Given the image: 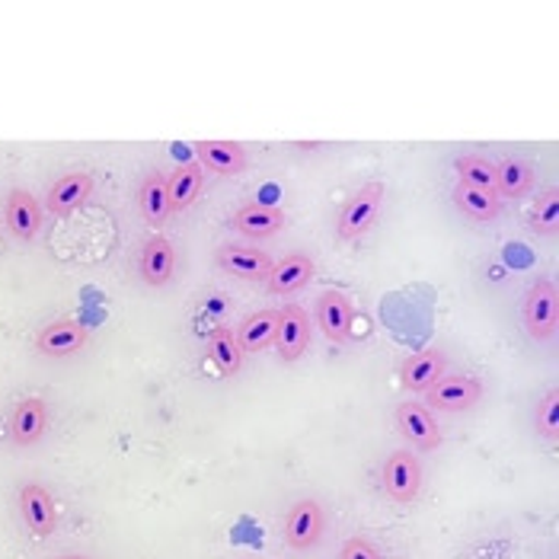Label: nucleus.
<instances>
[{
	"instance_id": "nucleus-1",
	"label": "nucleus",
	"mask_w": 559,
	"mask_h": 559,
	"mask_svg": "<svg viewBox=\"0 0 559 559\" xmlns=\"http://www.w3.org/2000/svg\"><path fill=\"white\" fill-rule=\"evenodd\" d=\"M521 320H524V333L534 343H550L559 330V295L557 285L550 278H537L521 304Z\"/></svg>"
},
{
	"instance_id": "nucleus-2",
	"label": "nucleus",
	"mask_w": 559,
	"mask_h": 559,
	"mask_svg": "<svg viewBox=\"0 0 559 559\" xmlns=\"http://www.w3.org/2000/svg\"><path fill=\"white\" fill-rule=\"evenodd\" d=\"M384 195H388L384 182H368L365 189H358V195H352L345 202L343 212H340V221H336L340 240H358V237H365L374 227L381 209H384Z\"/></svg>"
},
{
	"instance_id": "nucleus-3",
	"label": "nucleus",
	"mask_w": 559,
	"mask_h": 559,
	"mask_svg": "<svg viewBox=\"0 0 559 559\" xmlns=\"http://www.w3.org/2000/svg\"><path fill=\"white\" fill-rule=\"evenodd\" d=\"M384 492H388L390 502L396 506H409L419 499V489H423V467H419V457L409 451V448H396L384 461Z\"/></svg>"
},
{
	"instance_id": "nucleus-4",
	"label": "nucleus",
	"mask_w": 559,
	"mask_h": 559,
	"mask_svg": "<svg viewBox=\"0 0 559 559\" xmlns=\"http://www.w3.org/2000/svg\"><path fill=\"white\" fill-rule=\"evenodd\" d=\"M483 400V384L471 374H444L426 393V406L435 413H467Z\"/></svg>"
},
{
	"instance_id": "nucleus-5",
	"label": "nucleus",
	"mask_w": 559,
	"mask_h": 559,
	"mask_svg": "<svg viewBox=\"0 0 559 559\" xmlns=\"http://www.w3.org/2000/svg\"><path fill=\"white\" fill-rule=\"evenodd\" d=\"M323 524H326V518H323V509L317 499L295 502L288 518H285V544L298 554L313 550L323 537Z\"/></svg>"
},
{
	"instance_id": "nucleus-6",
	"label": "nucleus",
	"mask_w": 559,
	"mask_h": 559,
	"mask_svg": "<svg viewBox=\"0 0 559 559\" xmlns=\"http://www.w3.org/2000/svg\"><path fill=\"white\" fill-rule=\"evenodd\" d=\"M396 429L416 451L441 448V426L426 403H400L396 406Z\"/></svg>"
},
{
	"instance_id": "nucleus-7",
	"label": "nucleus",
	"mask_w": 559,
	"mask_h": 559,
	"mask_svg": "<svg viewBox=\"0 0 559 559\" xmlns=\"http://www.w3.org/2000/svg\"><path fill=\"white\" fill-rule=\"evenodd\" d=\"M217 269L234 275V278H243V282H265L269 272H272V257L262 253L257 243H224L217 247Z\"/></svg>"
},
{
	"instance_id": "nucleus-8",
	"label": "nucleus",
	"mask_w": 559,
	"mask_h": 559,
	"mask_svg": "<svg viewBox=\"0 0 559 559\" xmlns=\"http://www.w3.org/2000/svg\"><path fill=\"white\" fill-rule=\"evenodd\" d=\"M275 352L282 361H298L304 358L307 345H310V320L304 313V307L298 304H288L278 310V326H275Z\"/></svg>"
},
{
	"instance_id": "nucleus-9",
	"label": "nucleus",
	"mask_w": 559,
	"mask_h": 559,
	"mask_svg": "<svg viewBox=\"0 0 559 559\" xmlns=\"http://www.w3.org/2000/svg\"><path fill=\"white\" fill-rule=\"evenodd\" d=\"M3 221H7V230L23 240V243H33L43 230V209L36 202L33 192L26 189H10L7 192V205H3Z\"/></svg>"
},
{
	"instance_id": "nucleus-10",
	"label": "nucleus",
	"mask_w": 559,
	"mask_h": 559,
	"mask_svg": "<svg viewBox=\"0 0 559 559\" xmlns=\"http://www.w3.org/2000/svg\"><path fill=\"white\" fill-rule=\"evenodd\" d=\"M93 192V176L86 170H71L64 176H58L51 186H48V195H45V209L51 215L68 217L74 215Z\"/></svg>"
},
{
	"instance_id": "nucleus-11",
	"label": "nucleus",
	"mask_w": 559,
	"mask_h": 559,
	"mask_svg": "<svg viewBox=\"0 0 559 559\" xmlns=\"http://www.w3.org/2000/svg\"><path fill=\"white\" fill-rule=\"evenodd\" d=\"M317 326L333 345H345L352 340V301L340 288H326L317 298Z\"/></svg>"
},
{
	"instance_id": "nucleus-12",
	"label": "nucleus",
	"mask_w": 559,
	"mask_h": 559,
	"mask_svg": "<svg viewBox=\"0 0 559 559\" xmlns=\"http://www.w3.org/2000/svg\"><path fill=\"white\" fill-rule=\"evenodd\" d=\"M176 272V250L164 234H154L144 240L141 253H138V275L144 285L151 288H164Z\"/></svg>"
},
{
	"instance_id": "nucleus-13",
	"label": "nucleus",
	"mask_w": 559,
	"mask_h": 559,
	"mask_svg": "<svg viewBox=\"0 0 559 559\" xmlns=\"http://www.w3.org/2000/svg\"><path fill=\"white\" fill-rule=\"evenodd\" d=\"M86 343H90V330H86L81 320H71V317L48 323L45 330H39V336H36V348L43 355H48V358L78 355Z\"/></svg>"
},
{
	"instance_id": "nucleus-14",
	"label": "nucleus",
	"mask_w": 559,
	"mask_h": 559,
	"mask_svg": "<svg viewBox=\"0 0 559 559\" xmlns=\"http://www.w3.org/2000/svg\"><path fill=\"white\" fill-rule=\"evenodd\" d=\"M310 278H313V259L307 253H288L278 262H272V272L265 278V292L272 298H288V295L307 288Z\"/></svg>"
},
{
	"instance_id": "nucleus-15",
	"label": "nucleus",
	"mask_w": 559,
	"mask_h": 559,
	"mask_svg": "<svg viewBox=\"0 0 559 559\" xmlns=\"http://www.w3.org/2000/svg\"><path fill=\"white\" fill-rule=\"evenodd\" d=\"M20 515H23L33 537H51L55 527H58L55 499L48 496V489L39 486V483H26L20 489Z\"/></svg>"
},
{
	"instance_id": "nucleus-16",
	"label": "nucleus",
	"mask_w": 559,
	"mask_h": 559,
	"mask_svg": "<svg viewBox=\"0 0 559 559\" xmlns=\"http://www.w3.org/2000/svg\"><path fill=\"white\" fill-rule=\"evenodd\" d=\"M448 355L441 348H426L419 355H409L400 368V384L409 393H429L438 378H444Z\"/></svg>"
},
{
	"instance_id": "nucleus-17",
	"label": "nucleus",
	"mask_w": 559,
	"mask_h": 559,
	"mask_svg": "<svg viewBox=\"0 0 559 559\" xmlns=\"http://www.w3.org/2000/svg\"><path fill=\"white\" fill-rule=\"evenodd\" d=\"M45 426H48V403L43 396H26L10 416V441L16 448H33L43 441Z\"/></svg>"
},
{
	"instance_id": "nucleus-18",
	"label": "nucleus",
	"mask_w": 559,
	"mask_h": 559,
	"mask_svg": "<svg viewBox=\"0 0 559 559\" xmlns=\"http://www.w3.org/2000/svg\"><path fill=\"white\" fill-rule=\"evenodd\" d=\"M285 221L288 215L278 209V205H243L237 215L230 217V227L240 234V237H247V240H269V237H275L282 227H285Z\"/></svg>"
},
{
	"instance_id": "nucleus-19",
	"label": "nucleus",
	"mask_w": 559,
	"mask_h": 559,
	"mask_svg": "<svg viewBox=\"0 0 559 559\" xmlns=\"http://www.w3.org/2000/svg\"><path fill=\"white\" fill-rule=\"evenodd\" d=\"M199 167L217 176H237L247 170V151L237 141H199Z\"/></svg>"
},
{
	"instance_id": "nucleus-20",
	"label": "nucleus",
	"mask_w": 559,
	"mask_h": 559,
	"mask_svg": "<svg viewBox=\"0 0 559 559\" xmlns=\"http://www.w3.org/2000/svg\"><path fill=\"white\" fill-rule=\"evenodd\" d=\"M205 186V170L199 164H179L167 176V199H170V215H182L202 192Z\"/></svg>"
},
{
	"instance_id": "nucleus-21",
	"label": "nucleus",
	"mask_w": 559,
	"mask_h": 559,
	"mask_svg": "<svg viewBox=\"0 0 559 559\" xmlns=\"http://www.w3.org/2000/svg\"><path fill=\"white\" fill-rule=\"evenodd\" d=\"M275 326H278V310H257L250 313L234 333L237 343L243 348V355H259L275 343Z\"/></svg>"
},
{
	"instance_id": "nucleus-22",
	"label": "nucleus",
	"mask_w": 559,
	"mask_h": 559,
	"mask_svg": "<svg viewBox=\"0 0 559 559\" xmlns=\"http://www.w3.org/2000/svg\"><path fill=\"white\" fill-rule=\"evenodd\" d=\"M534 164L524 157H506L496 164V195L499 199H524L534 189Z\"/></svg>"
},
{
	"instance_id": "nucleus-23",
	"label": "nucleus",
	"mask_w": 559,
	"mask_h": 559,
	"mask_svg": "<svg viewBox=\"0 0 559 559\" xmlns=\"http://www.w3.org/2000/svg\"><path fill=\"white\" fill-rule=\"evenodd\" d=\"M138 212L151 224L160 227L170 217V199H167V176L160 170L147 173L141 189H138Z\"/></svg>"
},
{
	"instance_id": "nucleus-24",
	"label": "nucleus",
	"mask_w": 559,
	"mask_h": 559,
	"mask_svg": "<svg viewBox=\"0 0 559 559\" xmlns=\"http://www.w3.org/2000/svg\"><path fill=\"white\" fill-rule=\"evenodd\" d=\"M451 199H454V205L471 217V221H476V224H489V221H496L499 212H502V199H499L496 192H479V189H471V186H464V182L454 186Z\"/></svg>"
},
{
	"instance_id": "nucleus-25",
	"label": "nucleus",
	"mask_w": 559,
	"mask_h": 559,
	"mask_svg": "<svg viewBox=\"0 0 559 559\" xmlns=\"http://www.w3.org/2000/svg\"><path fill=\"white\" fill-rule=\"evenodd\" d=\"M209 358L217 365V371L221 374H240V368H243V348L237 343V333L230 330V326H217L212 330V336H209Z\"/></svg>"
},
{
	"instance_id": "nucleus-26",
	"label": "nucleus",
	"mask_w": 559,
	"mask_h": 559,
	"mask_svg": "<svg viewBox=\"0 0 559 559\" xmlns=\"http://www.w3.org/2000/svg\"><path fill=\"white\" fill-rule=\"evenodd\" d=\"M457 170V182L471 186V189H479V192H496V164L483 154H467L454 164Z\"/></svg>"
},
{
	"instance_id": "nucleus-27",
	"label": "nucleus",
	"mask_w": 559,
	"mask_h": 559,
	"mask_svg": "<svg viewBox=\"0 0 559 559\" xmlns=\"http://www.w3.org/2000/svg\"><path fill=\"white\" fill-rule=\"evenodd\" d=\"M527 227L537 237H554L559 230V189H547L537 195V202L531 205V217Z\"/></svg>"
},
{
	"instance_id": "nucleus-28",
	"label": "nucleus",
	"mask_w": 559,
	"mask_h": 559,
	"mask_svg": "<svg viewBox=\"0 0 559 559\" xmlns=\"http://www.w3.org/2000/svg\"><path fill=\"white\" fill-rule=\"evenodd\" d=\"M534 429L540 438L547 441H557L559 438V390L550 388L544 393V400L537 403V413H534Z\"/></svg>"
},
{
	"instance_id": "nucleus-29",
	"label": "nucleus",
	"mask_w": 559,
	"mask_h": 559,
	"mask_svg": "<svg viewBox=\"0 0 559 559\" xmlns=\"http://www.w3.org/2000/svg\"><path fill=\"white\" fill-rule=\"evenodd\" d=\"M340 559H381V554L368 537H348L340 550Z\"/></svg>"
},
{
	"instance_id": "nucleus-30",
	"label": "nucleus",
	"mask_w": 559,
	"mask_h": 559,
	"mask_svg": "<svg viewBox=\"0 0 559 559\" xmlns=\"http://www.w3.org/2000/svg\"><path fill=\"white\" fill-rule=\"evenodd\" d=\"M55 559H86V557H74V554H64V557H55Z\"/></svg>"
}]
</instances>
